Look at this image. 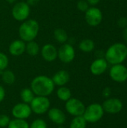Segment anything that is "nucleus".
Instances as JSON below:
<instances>
[{
  "label": "nucleus",
  "mask_w": 127,
  "mask_h": 128,
  "mask_svg": "<svg viewBox=\"0 0 127 128\" xmlns=\"http://www.w3.org/2000/svg\"><path fill=\"white\" fill-rule=\"evenodd\" d=\"M55 86L52 78L45 75L37 76L31 82V89L35 96L48 97L53 93Z\"/></svg>",
  "instance_id": "1"
},
{
  "label": "nucleus",
  "mask_w": 127,
  "mask_h": 128,
  "mask_svg": "<svg viewBox=\"0 0 127 128\" xmlns=\"http://www.w3.org/2000/svg\"><path fill=\"white\" fill-rule=\"evenodd\" d=\"M127 58V46L121 43H116L110 46L105 53V59L112 65L122 64Z\"/></svg>",
  "instance_id": "2"
},
{
  "label": "nucleus",
  "mask_w": 127,
  "mask_h": 128,
  "mask_svg": "<svg viewBox=\"0 0 127 128\" xmlns=\"http://www.w3.org/2000/svg\"><path fill=\"white\" fill-rule=\"evenodd\" d=\"M40 32V25L38 22L34 19H28L23 22L19 27L18 34L19 38L27 43L37 37Z\"/></svg>",
  "instance_id": "3"
},
{
  "label": "nucleus",
  "mask_w": 127,
  "mask_h": 128,
  "mask_svg": "<svg viewBox=\"0 0 127 128\" xmlns=\"http://www.w3.org/2000/svg\"><path fill=\"white\" fill-rule=\"evenodd\" d=\"M104 110L102 105L100 104H91L88 106L85 107V110L83 114V118L87 123H97L102 119L104 115Z\"/></svg>",
  "instance_id": "4"
},
{
  "label": "nucleus",
  "mask_w": 127,
  "mask_h": 128,
  "mask_svg": "<svg viewBox=\"0 0 127 128\" xmlns=\"http://www.w3.org/2000/svg\"><path fill=\"white\" fill-rule=\"evenodd\" d=\"M30 14L31 7L26 3V2H16L11 10L13 18L18 22H23L28 20Z\"/></svg>",
  "instance_id": "5"
},
{
  "label": "nucleus",
  "mask_w": 127,
  "mask_h": 128,
  "mask_svg": "<svg viewBox=\"0 0 127 128\" xmlns=\"http://www.w3.org/2000/svg\"><path fill=\"white\" fill-rule=\"evenodd\" d=\"M29 105L32 112L37 115H43L49 111L51 104L47 97L36 96Z\"/></svg>",
  "instance_id": "6"
},
{
  "label": "nucleus",
  "mask_w": 127,
  "mask_h": 128,
  "mask_svg": "<svg viewBox=\"0 0 127 128\" xmlns=\"http://www.w3.org/2000/svg\"><path fill=\"white\" fill-rule=\"evenodd\" d=\"M75 57L76 51L70 44H63L58 49V58L62 63L70 64L74 60Z\"/></svg>",
  "instance_id": "7"
},
{
  "label": "nucleus",
  "mask_w": 127,
  "mask_h": 128,
  "mask_svg": "<svg viewBox=\"0 0 127 128\" xmlns=\"http://www.w3.org/2000/svg\"><path fill=\"white\" fill-rule=\"evenodd\" d=\"M65 103V110L68 114L74 117L83 116L85 110V106L80 100L71 98Z\"/></svg>",
  "instance_id": "8"
},
{
  "label": "nucleus",
  "mask_w": 127,
  "mask_h": 128,
  "mask_svg": "<svg viewBox=\"0 0 127 128\" xmlns=\"http://www.w3.org/2000/svg\"><path fill=\"white\" fill-rule=\"evenodd\" d=\"M85 20L87 24L91 27L99 26L103 20V14L100 9L96 7H91L85 12Z\"/></svg>",
  "instance_id": "9"
},
{
  "label": "nucleus",
  "mask_w": 127,
  "mask_h": 128,
  "mask_svg": "<svg viewBox=\"0 0 127 128\" xmlns=\"http://www.w3.org/2000/svg\"><path fill=\"white\" fill-rule=\"evenodd\" d=\"M110 78L116 82L122 83L127 80V68L122 64H115L109 70Z\"/></svg>",
  "instance_id": "10"
},
{
  "label": "nucleus",
  "mask_w": 127,
  "mask_h": 128,
  "mask_svg": "<svg viewBox=\"0 0 127 128\" xmlns=\"http://www.w3.org/2000/svg\"><path fill=\"white\" fill-rule=\"evenodd\" d=\"M102 106L105 112L115 115L119 113L123 110V103L118 98H109L103 102Z\"/></svg>",
  "instance_id": "11"
},
{
  "label": "nucleus",
  "mask_w": 127,
  "mask_h": 128,
  "mask_svg": "<svg viewBox=\"0 0 127 128\" xmlns=\"http://www.w3.org/2000/svg\"><path fill=\"white\" fill-rule=\"evenodd\" d=\"M11 113L14 118L26 120L31 116L32 111L29 104L25 103H19L13 107Z\"/></svg>",
  "instance_id": "12"
},
{
  "label": "nucleus",
  "mask_w": 127,
  "mask_h": 128,
  "mask_svg": "<svg viewBox=\"0 0 127 128\" xmlns=\"http://www.w3.org/2000/svg\"><path fill=\"white\" fill-rule=\"evenodd\" d=\"M40 53L43 59L47 62H53L58 58V49L52 44H46L40 47Z\"/></svg>",
  "instance_id": "13"
},
{
  "label": "nucleus",
  "mask_w": 127,
  "mask_h": 128,
  "mask_svg": "<svg viewBox=\"0 0 127 128\" xmlns=\"http://www.w3.org/2000/svg\"><path fill=\"white\" fill-rule=\"evenodd\" d=\"M108 62L103 58H97L90 66V71L94 76H100L106 72L108 68Z\"/></svg>",
  "instance_id": "14"
},
{
  "label": "nucleus",
  "mask_w": 127,
  "mask_h": 128,
  "mask_svg": "<svg viewBox=\"0 0 127 128\" xmlns=\"http://www.w3.org/2000/svg\"><path fill=\"white\" fill-rule=\"evenodd\" d=\"M47 112H48V117L50 119V121L57 125L59 126L63 125L67 120L65 113L58 108L49 109Z\"/></svg>",
  "instance_id": "15"
},
{
  "label": "nucleus",
  "mask_w": 127,
  "mask_h": 128,
  "mask_svg": "<svg viewBox=\"0 0 127 128\" xmlns=\"http://www.w3.org/2000/svg\"><path fill=\"white\" fill-rule=\"evenodd\" d=\"M25 42L21 39H17L12 41L8 47L9 53L15 57L21 56L25 52Z\"/></svg>",
  "instance_id": "16"
},
{
  "label": "nucleus",
  "mask_w": 127,
  "mask_h": 128,
  "mask_svg": "<svg viewBox=\"0 0 127 128\" xmlns=\"http://www.w3.org/2000/svg\"><path fill=\"white\" fill-rule=\"evenodd\" d=\"M52 80L55 86L61 87L65 86L70 80V74L65 70H61L57 71L52 77Z\"/></svg>",
  "instance_id": "17"
},
{
  "label": "nucleus",
  "mask_w": 127,
  "mask_h": 128,
  "mask_svg": "<svg viewBox=\"0 0 127 128\" xmlns=\"http://www.w3.org/2000/svg\"><path fill=\"white\" fill-rule=\"evenodd\" d=\"M40 47L39 44L34 41L31 40L25 44V52L30 56H36L40 53Z\"/></svg>",
  "instance_id": "18"
},
{
  "label": "nucleus",
  "mask_w": 127,
  "mask_h": 128,
  "mask_svg": "<svg viewBox=\"0 0 127 128\" xmlns=\"http://www.w3.org/2000/svg\"><path fill=\"white\" fill-rule=\"evenodd\" d=\"M56 95L57 98L63 102H67L72 98V93L70 89L66 86L59 87L56 92Z\"/></svg>",
  "instance_id": "19"
},
{
  "label": "nucleus",
  "mask_w": 127,
  "mask_h": 128,
  "mask_svg": "<svg viewBox=\"0 0 127 128\" xmlns=\"http://www.w3.org/2000/svg\"><path fill=\"white\" fill-rule=\"evenodd\" d=\"M95 44L91 39H84L79 44V49L83 52H91L94 50Z\"/></svg>",
  "instance_id": "20"
},
{
  "label": "nucleus",
  "mask_w": 127,
  "mask_h": 128,
  "mask_svg": "<svg viewBox=\"0 0 127 128\" xmlns=\"http://www.w3.org/2000/svg\"><path fill=\"white\" fill-rule=\"evenodd\" d=\"M53 35H54V38L55 39V40L61 44L67 43L68 40V34L64 28H58L55 29L53 32Z\"/></svg>",
  "instance_id": "21"
},
{
  "label": "nucleus",
  "mask_w": 127,
  "mask_h": 128,
  "mask_svg": "<svg viewBox=\"0 0 127 128\" xmlns=\"http://www.w3.org/2000/svg\"><path fill=\"white\" fill-rule=\"evenodd\" d=\"M1 73V80L3 81L4 83H5L6 85L10 86L13 85L15 81H16V76L14 74V73L10 70H4Z\"/></svg>",
  "instance_id": "22"
},
{
  "label": "nucleus",
  "mask_w": 127,
  "mask_h": 128,
  "mask_svg": "<svg viewBox=\"0 0 127 128\" xmlns=\"http://www.w3.org/2000/svg\"><path fill=\"white\" fill-rule=\"evenodd\" d=\"M20 98H21L22 103L30 104L34 98V94L33 93L31 88H23L20 92Z\"/></svg>",
  "instance_id": "23"
},
{
  "label": "nucleus",
  "mask_w": 127,
  "mask_h": 128,
  "mask_svg": "<svg viewBox=\"0 0 127 128\" xmlns=\"http://www.w3.org/2000/svg\"><path fill=\"white\" fill-rule=\"evenodd\" d=\"M87 122L85 120L83 116L74 117L71 121L69 128H86Z\"/></svg>",
  "instance_id": "24"
},
{
  "label": "nucleus",
  "mask_w": 127,
  "mask_h": 128,
  "mask_svg": "<svg viewBox=\"0 0 127 128\" xmlns=\"http://www.w3.org/2000/svg\"><path fill=\"white\" fill-rule=\"evenodd\" d=\"M7 128H29V124L26 120L13 118L10 121Z\"/></svg>",
  "instance_id": "25"
},
{
  "label": "nucleus",
  "mask_w": 127,
  "mask_h": 128,
  "mask_svg": "<svg viewBox=\"0 0 127 128\" xmlns=\"http://www.w3.org/2000/svg\"><path fill=\"white\" fill-rule=\"evenodd\" d=\"M9 64V58L7 56L2 52H0V72L4 70L7 69Z\"/></svg>",
  "instance_id": "26"
},
{
  "label": "nucleus",
  "mask_w": 127,
  "mask_h": 128,
  "mask_svg": "<svg viewBox=\"0 0 127 128\" xmlns=\"http://www.w3.org/2000/svg\"><path fill=\"white\" fill-rule=\"evenodd\" d=\"M29 128H47V124L44 120L37 118L32 122L31 125H29Z\"/></svg>",
  "instance_id": "27"
},
{
  "label": "nucleus",
  "mask_w": 127,
  "mask_h": 128,
  "mask_svg": "<svg viewBox=\"0 0 127 128\" xmlns=\"http://www.w3.org/2000/svg\"><path fill=\"white\" fill-rule=\"evenodd\" d=\"M89 4L88 3V2L86 0H79L77 4H76V8L77 9L81 11V12H85L90 7H89Z\"/></svg>",
  "instance_id": "28"
},
{
  "label": "nucleus",
  "mask_w": 127,
  "mask_h": 128,
  "mask_svg": "<svg viewBox=\"0 0 127 128\" xmlns=\"http://www.w3.org/2000/svg\"><path fill=\"white\" fill-rule=\"evenodd\" d=\"M10 118L7 115H0V128H7L10 123Z\"/></svg>",
  "instance_id": "29"
},
{
  "label": "nucleus",
  "mask_w": 127,
  "mask_h": 128,
  "mask_svg": "<svg viewBox=\"0 0 127 128\" xmlns=\"http://www.w3.org/2000/svg\"><path fill=\"white\" fill-rule=\"evenodd\" d=\"M118 25L121 27V28H126L127 27V19L125 17H121L118 20Z\"/></svg>",
  "instance_id": "30"
},
{
  "label": "nucleus",
  "mask_w": 127,
  "mask_h": 128,
  "mask_svg": "<svg viewBox=\"0 0 127 128\" xmlns=\"http://www.w3.org/2000/svg\"><path fill=\"white\" fill-rule=\"evenodd\" d=\"M5 95H6L5 89L4 88L3 86H1L0 85V103H1V102L4 100Z\"/></svg>",
  "instance_id": "31"
},
{
  "label": "nucleus",
  "mask_w": 127,
  "mask_h": 128,
  "mask_svg": "<svg viewBox=\"0 0 127 128\" xmlns=\"http://www.w3.org/2000/svg\"><path fill=\"white\" fill-rule=\"evenodd\" d=\"M111 88H109V87H106V88H104L103 92V96L105 98H109L110 95H111Z\"/></svg>",
  "instance_id": "32"
},
{
  "label": "nucleus",
  "mask_w": 127,
  "mask_h": 128,
  "mask_svg": "<svg viewBox=\"0 0 127 128\" xmlns=\"http://www.w3.org/2000/svg\"><path fill=\"white\" fill-rule=\"evenodd\" d=\"M40 2V0H27V1H26V3H27L30 7H32V6L37 5Z\"/></svg>",
  "instance_id": "33"
},
{
  "label": "nucleus",
  "mask_w": 127,
  "mask_h": 128,
  "mask_svg": "<svg viewBox=\"0 0 127 128\" xmlns=\"http://www.w3.org/2000/svg\"><path fill=\"white\" fill-rule=\"evenodd\" d=\"M88 2V3L89 4V5L91 6H95L97 4H98L100 2V0H86Z\"/></svg>",
  "instance_id": "34"
},
{
  "label": "nucleus",
  "mask_w": 127,
  "mask_h": 128,
  "mask_svg": "<svg viewBox=\"0 0 127 128\" xmlns=\"http://www.w3.org/2000/svg\"><path fill=\"white\" fill-rule=\"evenodd\" d=\"M122 35H123V38H124V40L127 42V27L126 28H124V31H123V34H122Z\"/></svg>",
  "instance_id": "35"
},
{
  "label": "nucleus",
  "mask_w": 127,
  "mask_h": 128,
  "mask_svg": "<svg viewBox=\"0 0 127 128\" xmlns=\"http://www.w3.org/2000/svg\"><path fill=\"white\" fill-rule=\"evenodd\" d=\"M7 3H9V4H14V3H16V1L17 0H5Z\"/></svg>",
  "instance_id": "36"
},
{
  "label": "nucleus",
  "mask_w": 127,
  "mask_h": 128,
  "mask_svg": "<svg viewBox=\"0 0 127 128\" xmlns=\"http://www.w3.org/2000/svg\"><path fill=\"white\" fill-rule=\"evenodd\" d=\"M58 128H64V127H62V126H59Z\"/></svg>",
  "instance_id": "37"
}]
</instances>
